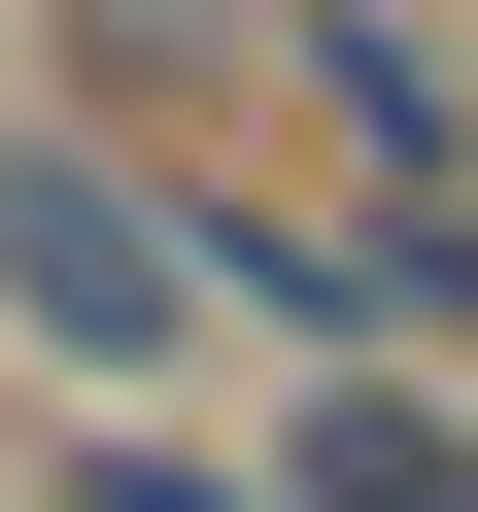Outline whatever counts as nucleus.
I'll return each instance as SVG.
<instances>
[{
    "label": "nucleus",
    "instance_id": "1",
    "mask_svg": "<svg viewBox=\"0 0 478 512\" xmlns=\"http://www.w3.org/2000/svg\"><path fill=\"white\" fill-rule=\"evenodd\" d=\"M0 342H35L69 410H205V171L137 103H0Z\"/></svg>",
    "mask_w": 478,
    "mask_h": 512
},
{
    "label": "nucleus",
    "instance_id": "2",
    "mask_svg": "<svg viewBox=\"0 0 478 512\" xmlns=\"http://www.w3.org/2000/svg\"><path fill=\"white\" fill-rule=\"evenodd\" d=\"M239 137H308V205H478V69H444V0H239Z\"/></svg>",
    "mask_w": 478,
    "mask_h": 512
},
{
    "label": "nucleus",
    "instance_id": "3",
    "mask_svg": "<svg viewBox=\"0 0 478 512\" xmlns=\"http://www.w3.org/2000/svg\"><path fill=\"white\" fill-rule=\"evenodd\" d=\"M274 478H308V512H478V376H444V342H308Z\"/></svg>",
    "mask_w": 478,
    "mask_h": 512
},
{
    "label": "nucleus",
    "instance_id": "4",
    "mask_svg": "<svg viewBox=\"0 0 478 512\" xmlns=\"http://www.w3.org/2000/svg\"><path fill=\"white\" fill-rule=\"evenodd\" d=\"M35 478H69V512H308V478H274V410H239V444H205V410H69Z\"/></svg>",
    "mask_w": 478,
    "mask_h": 512
},
{
    "label": "nucleus",
    "instance_id": "5",
    "mask_svg": "<svg viewBox=\"0 0 478 512\" xmlns=\"http://www.w3.org/2000/svg\"><path fill=\"white\" fill-rule=\"evenodd\" d=\"M69 103H137V137H239V0H69Z\"/></svg>",
    "mask_w": 478,
    "mask_h": 512
},
{
    "label": "nucleus",
    "instance_id": "6",
    "mask_svg": "<svg viewBox=\"0 0 478 512\" xmlns=\"http://www.w3.org/2000/svg\"><path fill=\"white\" fill-rule=\"evenodd\" d=\"M35 512H69V478H35Z\"/></svg>",
    "mask_w": 478,
    "mask_h": 512
}]
</instances>
